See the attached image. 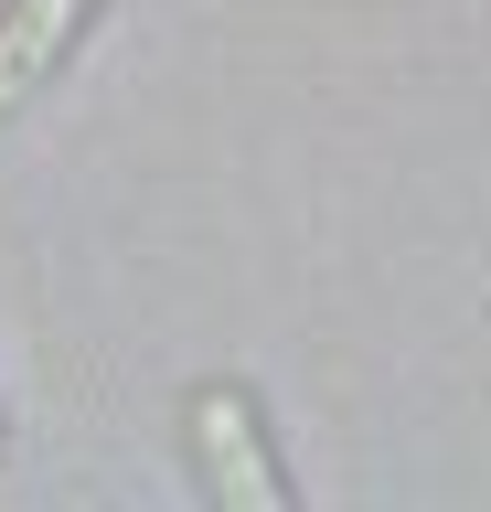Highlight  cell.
Returning a JSON list of instances; mask_svg holds the SVG:
<instances>
[{
	"label": "cell",
	"instance_id": "cell-1",
	"mask_svg": "<svg viewBox=\"0 0 491 512\" xmlns=\"http://www.w3.org/2000/svg\"><path fill=\"white\" fill-rule=\"evenodd\" d=\"M182 438H193V470H203V491L225 512H289V470L267 459V427H257V395L246 384H193Z\"/></svg>",
	"mask_w": 491,
	"mask_h": 512
},
{
	"label": "cell",
	"instance_id": "cell-2",
	"mask_svg": "<svg viewBox=\"0 0 491 512\" xmlns=\"http://www.w3.org/2000/svg\"><path fill=\"white\" fill-rule=\"evenodd\" d=\"M86 22H97V0H0V118L75 54Z\"/></svg>",
	"mask_w": 491,
	"mask_h": 512
}]
</instances>
